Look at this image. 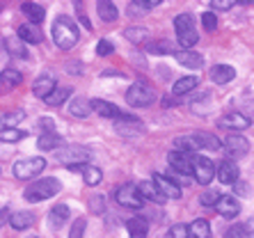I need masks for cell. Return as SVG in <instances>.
Instances as JSON below:
<instances>
[{
  "label": "cell",
  "instance_id": "40",
  "mask_svg": "<svg viewBox=\"0 0 254 238\" xmlns=\"http://www.w3.org/2000/svg\"><path fill=\"white\" fill-rule=\"evenodd\" d=\"M25 119V110H14V113L2 115V121H5V128H14L18 121Z\"/></svg>",
  "mask_w": 254,
  "mask_h": 238
},
{
  "label": "cell",
  "instance_id": "1",
  "mask_svg": "<svg viewBox=\"0 0 254 238\" xmlns=\"http://www.w3.org/2000/svg\"><path fill=\"white\" fill-rule=\"evenodd\" d=\"M51 35H53L55 46L62 48V51H69V48H73L78 44V39H80V30H78V25L73 23L69 16H60L53 23Z\"/></svg>",
  "mask_w": 254,
  "mask_h": 238
},
{
  "label": "cell",
  "instance_id": "42",
  "mask_svg": "<svg viewBox=\"0 0 254 238\" xmlns=\"http://www.w3.org/2000/svg\"><path fill=\"white\" fill-rule=\"evenodd\" d=\"M201 25H204V30H208V32H215V30H218V16L213 12H204L201 14Z\"/></svg>",
  "mask_w": 254,
  "mask_h": 238
},
{
  "label": "cell",
  "instance_id": "9",
  "mask_svg": "<svg viewBox=\"0 0 254 238\" xmlns=\"http://www.w3.org/2000/svg\"><path fill=\"white\" fill-rule=\"evenodd\" d=\"M115 131L124 137H135V135H142V133H144V124H142L137 117L126 113L119 119H115Z\"/></svg>",
  "mask_w": 254,
  "mask_h": 238
},
{
  "label": "cell",
  "instance_id": "27",
  "mask_svg": "<svg viewBox=\"0 0 254 238\" xmlns=\"http://www.w3.org/2000/svg\"><path fill=\"white\" fill-rule=\"evenodd\" d=\"M69 206L66 204H58V206L51 208V213H48V220H51V227L53 229H60V227L64 225L66 220H69Z\"/></svg>",
  "mask_w": 254,
  "mask_h": 238
},
{
  "label": "cell",
  "instance_id": "34",
  "mask_svg": "<svg viewBox=\"0 0 254 238\" xmlns=\"http://www.w3.org/2000/svg\"><path fill=\"white\" fill-rule=\"evenodd\" d=\"M211 236V225L208 220H195L192 225L188 227V238H208Z\"/></svg>",
  "mask_w": 254,
  "mask_h": 238
},
{
  "label": "cell",
  "instance_id": "36",
  "mask_svg": "<svg viewBox=\"0 0 254 238\" xmlns=\"http://www.w3.org/2000/svg\"><path fill=\"white\" fill-rule=\"evenodd\" d=\"M137 190H140L144 202H147V199H151V202H163V197H160V192L156 190V185L151 183V181H140V183H137Z\"/></svg>",
  "mask_w": 254,
  "mask_h": 238
},
{
  "label": "cell",
  "instance_id": "14",
  "mask_svg": "<svg viewBox=\"0 0 254 238\" xmlns=\"http://www.w3.org/2000/svg\"><path fill=\"white\" fill-rule=\"evenodd\" d=\"M55 87H58V83H55L53 73H44V76H39L35 83H32V92H35L37 99H46Z\"/></svg>",
  "mask_w": 254,
  "mask_h": 238
},
{
  "label": "cell",
  "instance_id": "3",
  "mask_svg": "<svg viewBox=\"0 0 254 238\" xmlns=\"http://www.w3.org/2000/svg\"><path fill=\"white\" fill-rule=\"evenodd\" d=\"M174 28H177V37L181 44V51H192L197 42H199V32L195 28V21L190 14H179L174 18Z\"/></svg>",
  "mask_w": 254,
  "mask_h": 238
},
{
  "label": "cell",
  "instance_id": "19",
  "mask_svg": "<svg viewBox=\"0 0 254 238\" xmlns=\"http://www.w3.org/2000/svg\"><path fill=\"white\" fill-rule=\"evenodd\" d=\"M126 229H128V236L130 238H147L149 234V220L144 215H135L126 220Z\"/></svg>",
  "mask_w": 254,
  "mask_h": 238
},
{
  "label": "cell",
  "instance_id": "12",
  "mask_svg": "<svg viewBox=\"0 0 254 238\" xmlns=\"http://www.w3.org/2000/svg\"><path fill=\"white\" fill-rule=\"evenodd\" d=\"M220 144L227 149V154H229L231 158H241V156H245L250 151V142L243 135H227ZM231 158H229V161H231Z\"/></svg>",
  "mask_w": 254,
  "mask_h": 238
},
{
  "label": "cell",
  "instance_id": "51",
  "mask_svg": "<svg viewBox=\"0 0 254 238\" xmlns=\"http://www.w3.org/2000/svg\"><path fill=\"white\" fill-rule=\"evenodd\" d=\"M76 12L80 14V21H83V25H85V28H87V30H92V23H89V21H87V16H85V14H83V7H80V2H76Z\"/></svg>",
  "mask_w": 254,
  "mask_h": 238
},
{
  "label": "cell",
  "instance_id": "46",
  "mask_svg": "<svg viewBox=\"0 0 254 238\" xmlns=\"http://www.w3.org/2000/svg\"><path fill=\"white\" fill-rule=\"evenodd\" d=\"M85 227H87V222L80 218V220H76L73 222V227H71V234H69V238H83V234H85Z\"/></svg>",
  "mask_w": 254,
  "mask_h": 238
},
{
  "label": "cell",
  "instance_id": "2",
  "mask_svg": "<svg viewBox=\"0 0 254 238\" xmlns=\"http://www.w3.org/2000/svg\"><path fill=\"white\" fill-rule=\"evenodd\" d=\"M62 190V183H60L55 177H46V178H39L35 183H30L25 188L23 197L28 202H44V199H51L55 197L58 192Z\"/></svg>",
  "mask_w": 254,
  "mask_h": 238
},
{
  "label": "cell",
  "instance_id": "43",
  "mask_svg": "<svg viewBox=\"0 0 254 238\" xmlns=\"http://www.w3.org/2000/svg\"><path fill=\"white\" fill-rule=\"evenodd\" d=\"M96 53L101 55V58H108V55H113L115 53V46L110 39H101L99 44H96Z\"/></svg>",
  "mask_w": 254,
  "mask_h": 238
},
{
  "label": "cell",
  "instance_id": "21",
  "mask_svg": "<svg viewBox=\"0 0 254 238\" xmlns=\"http://www.w3.org/2000/svg\"><path fill=\"white\" fill-rule=\"evenodd\" d=\"M234 78H236V69L229 64H215L211 69V80L215 85H227V83H231Z\"/></svg>",
  "mask_w": 254,
  "mask_h": 238
},
{
  "label": "cell",
  "instance_id": "4",
  "mask_svg": "<svg viewBox=\"0 0 254 238\" xmlns=\"http://www.w3.org/2000/svg\"><path fill=\"white\" fill-rule=\"evenodd\" d=\"M46 167V161L39 158V156H32V158H23V161H16L14 165V177L18 181H30V178L39 177Z\"/></svg>",
  "mask_w": 254,
  "mask_h": 238
},
{
  "label": "cell",
  "instance_id": "54",
  "mask_svg": "<svg viewBox=\"0 0 254 238\" xmlns=\"http://www.w3.org/2000/svg\"><path fill=\"white\" fill-rule=\"evenodd\" d=\"M30 238H39V236H30Z\"/></svg>",
  "mask_w": 254,
  "mask_h": 238
},
{
  "label": "cell",
  "instance_id": "11",
  "mask_svg": "<svg viewBox=\"0 0 254 238\" xmlns=\"http://www.w3.org/2000/svg\"><path fill=\"white\" fill-rule=\"evenodd\" d=\"M151 183L156 185V190L160 192L163 199H179L181 197V188H179L177 181H172V178L163 177V174H154V181Z\"/></svg>",
  "mask_w": 254,
  "mask_h": 238
},
{
  "label": "cell",
  "instance_id": "41",
  "mask_svg": "<svg viewBox=\"0 0 254 238\" xmlns=\"http://www.w3.org/2000/svg\"><path fill=\"white\" fill-rule=\"evenodd\" d=\"M156 5H158V0H151V2H130V5H128V14H130V16H135V14H142V12L154 9Z\"/></svg>",
  "mask_w": 254,
  "mask_h": 238
},
{
  "label": "cell",
  "instance_id": "39",
  "mask_svg": "<svg viewBox=\"0 0 254 238\" xmlns=\"http://www.w3.org/2000/svg\"><path fill=\"white\" fill-rule=\"evenodd\" d=\"M23 137H28V133L23 128H5V131H0V142H18Z\"/></svg>",
  "mask_w": 254,
  "mask_h": 238
},
{
  "label": "cell",
  "instance_id": "30",
  "mask_svg": "<svg viewBox=\"0 0 254 238\" xmlns=\"http://www.w3.org/2000/svg\"><path fill=\"white\" fill-rule=\"evenodd\" d=\"M174 147H177V151H184V154H195V151H199V144H197L195 135H179L177 140H174Z\"/></svg>",
  "mask_w": 254,
  "mask_h": 238
},
{
  "label": "cell",
  "instance_id": "23",
  "mask_svg": "<svg viewBox=\"0 0 254 238\" xmlns=\"http://www.w3.org/2000/svg\"><path fill=\"white\" fill-rule=\"evenodd\" d=\"M21 83H23V76H21V71H16V69H5V71H0V94L18 87Z\"/></svg>",
  "mask_w": 254,
  "mask_h": 238
},
{
  "label": "cell",
  "instance_id": "31",
  "mask_svg": "<svg viewBox=\"0 0 254 238\" xmlns=\"http://www.w3.org/2000/svg\"><path fill=\"white\" fill-rule=\"evenodd\" d=\"M197 140V144H199V149H211V151H218V149H222V144H220V140L213 133H192Z\"/></svg>",
  "mask_w": 254,
  "mask_h": 238
},
{
  "label": "cell",
  "instance_id": "22",
  "mask_svg": "<svg viewBox=\"0 0 254 238\" xmlns=\"http://www.w3.org/2000/svg\"><path fill=\"white\" fill-rule=\"evenodd\" d=\"M18 39L23 44H39L44 39V32L39 30V25L23 23V25H18Z\"/></svg>",
  "mask_w": 254,
  "mask_h": 238
},
{
  "label": "cell",
  "instance_id": "24",
  "mask_svg": "<svg viewBox=\"0 0 254 238\" xmlns=\"http://www.w3.org/2000/svg\"><path fill=\"white\" fill-rule=\"evenodd\" d=\"M21 12L25 14L28 23H32V25H39L44 18H46L44 5H37V2H23V5H21Z\"/></svg>",
  "mask_w": 254,
  "mask_h": 238
},
{
  "label": "cell",
  "instance_id": "53",
  "mask_svg": "<svg viewBox=\"0 0 254 238\" xmlns=\"http://www.w3.org/2000/svg\"><path fill=\"white\" fill-rule=\"evenodd\" d=\"M0 131H5V121H2V115H0Z\"/></svg>",
  "mask_w": 254,
  "mask_h": 238
},
{
  "label": "cell",
  "instance_id": "10",
  "mask_svg": "<svg viewBox=\"0 0 254 238\" xmlns=\"http://www.w3.org/2000/svg\"><path fill=\"white\" fill-rule=\"evenodd\" d=\"M167 163L174 172H179L181 177H190L192 174V156L190 154H184V151H170L167 154Z\"/></svg>",
  "mask_w": 254,
  "mask_h": 238
},
{
  "label": "cell",
  "instance_id": "49",
  "mask_svg": "<svg viewBox=\"0 0 254 238\" xmlns=\"http://www.w3.org/2000/svg\"><path fill=\"white\" fill-rule=\"evenodd\" d=\"M234 5H236L234 0H213V2H211L213 9H225V12H227V9H231Z\"/></svg>",
  "mask_w": 254,
  "mask_h": 238
},
{
  "label": "cell",
  "instance_id": "26",
  "mask_svg": "<svg viewBox=\"0 0 254 238\" xmlns=\"http://www.w3.org/2000/svg\"><path fill=\"white\" fill-rule=\"evenodd\" d=\"M96 12H99V18H103L106 23H113V21H117V16H119L117 5L110 2V0H99V2H96Z\"/></svg>",
  "mask_w": 254,
  "mask_h": 238
},
{
  "label": "cell",
  "instance_id": "13",
  "mask_svg": "<svg viewBox=\"0 0 254 238\" xmlns=\"http://www.w3.org/2000/svg\"><path fill=\"white\" fill-rule=\"evenodd\" d=\"M215 211H218L225 220H234L238 213H241V204L234 199V197H227V195H220V199L215 202Z\"/></svg>",
  "mask_w": 254,
  "mask_h": 238
},
{
  "label": "cell",
  "instance_id": "45",
  "mask_svg": "<svg viewBox=\"0 0 254 238\" xmlns=\"http://www.w3.org/2000/svg\"><path fill=\"white\" fill-rule=\"evenodd\" d=\"M106 199H103V195H94V197H89V211L92 213H103V208H106Z\"/></svg>",
  "mask_w": 254,
  "mask_h": 238
},
{
  "label": "cell",
  "instance_id": "48",
  "mask_svg": "<svg viewBox=\"0 0 254 238\" xmlns=\"http://www.w3.org/2000/svg\"><path fill=\"white\" fill-rule=\"evenodd\" d=\"M225 238H248V229L243 225H236V227H231L229 232H227Z\"/></svg>",
  "mask_w": 254,
  "mask_h": 238
},
{
  "label": "cell",
  "instance_id": "16",
  "mask_svg": "<svg viewBox=\"0 0 254 238\" xmlns=\"http://www.w3.org/2000/svg\"><path fill=\"white\" fill-rule=\"evenodd\" d=\"M174 60H177L181 66H186V69H201V64H204V58H201L197 51H174Z\"/></svg>",
  "mask_w": 254,
  "mask_h": 238
},
{
  "label": "cell",
  "instance_id": "33",
  "mask_svg": "<svg viewBox=\"0 0 254 238\" xmlns=\"http://www.w3.org/2000/svg\"><path fill=\"white\" fill-rule=\"evenodd\" d=\"M69 110H71V115H73V117H80V119L89 117V113H92L89 101H87V99H83V96H76V99L69 103Z\"/></svg>",
  "mask_w": 254,
  "mask_h": 238
},
{
  "label": "cell",
  "instance_id": "47",
  "mask_svg": "<svg viewBox=\"0 0 254 238\" xmlns=\"http://www.w3.org/2000/svg\"><path fill=\"white\" fill-rule=\"evenodd\" d=\"M167 238H188V227L186 225H174L167 232Z\"/></svg>",
  "mask_w": 254,
  "mask_h": 238
},
{
  "label": "cell",
  "instance_id": "32",
  "mask_svg": "<svg viewBox=\"0 0 254 238\" xmlns=\"http://www.w3.org/2000/svg\"><path fill=\"white\" fill-rule=\"evenodd\" d=\"M5 48L9 51V55H14V58H28V46H25L18 37H7L5 39Z\"/></svg>",
  "mask_w": 254,
  "mask_h": 238
},
{
  "label": "cell",
  "instance_id": "28",
  "mask_svg": "<svg viewBox=\"0 0 254 238\" xmlns=\"http://www.w3.org/2000/svg\"><path fill=\"white\" fill-rule=\"evenodd\" d=\"M37 144H39L42 151H58V147H64V140H62L60 133H42Z\"/></svg>",
  "mask_w": 254,
  "mask_h": 238
},
{
  "label": "cell",
  "instance_id": "6",
  "mask_svg": "<svg viewBox=\"0 0 254 238\" xmlns=\"http://www.w3.org/2000/svg\"><path fill=\"white\" fill-rule=\"evenodd\" d=\"M154 99H156L154 89L147 83H133L128 87V92H126V101H128L130 108H147L154 103Z\"/></svg>",
  "mask_w": 254,
  "mask_h": 238
},
{
  "label": "cell",
  "instance_id": "25",
  "mask_svg": "<svg viewBox=\"0 0 254 238\" xmlns=\"http://www.w3.org/2000/svg\"><path fill=\"white\" fill-rule=\"evenodd\" d=\"M197 85H199V76H184V78H179L177 83H174L172 94H174V96H184V94H188V92H192Z\"/></svg>",
  "mask_w": 254,
  "mask_h": 238
},
{
  "label": "cell",
  "instance_id": "50",
  "mask_svg": "<svg viewBox=\"0 0 254 238\" xmlns=\"http://www.w3.org/2000/svg\"><path fill=\"white\" fill-rule=\"evenodd\" d=\"M234 190H236V195H250V183L248 181H241V178H238L236 183H234Z\"/></svg>",
  "mask_w": 254,
  "mask_h": 238
},
{
  "label": "cell",
  "instance_id": "35",
  "mask_svg": "<svg viewBox=\"0 0 254 238\" xmlns=\"http://www.w3.org/2000/svg\"><path fill=\"white\" fill-rule=\"evenodd\" d=\"M71 92H73L71 87H55L53 92H51V94L44 99V101H46L48 106H53V108H55V106H62V103H64L66 99L71 96Z\"/></svg>",
  "mask_w": 254,
  "mask_h": 238
},
{
  "label": "cell",
  "instance_id": "8",
  "mask_svg": "<svg viewBox=\"0 0 254 238\" xmlns=\"http://www.w3.org/2000/svg\"><path fill=\"white\" fill-rule=\"evenodd\" d=\"M192 177L197 178V183L208 185L215 177V163L208 161L206 156H197L192 158Z\"/></svg>",
  "mask_w": 254,
  "mask_h": 238
},
{
  "label": "cell",
  "instance_id": "38",
  "mask_svg": "<svg viewBox=\"0 0 254 238\" xmlns=\"http://www.w3.org/2000/svg\"><path fill=\"white\" fill-rule=\"evenodd\" d=\"M124 37L128 39L130 44H142L149 37V30L147 28H126L124 30Z\"/></svg>",
  "mask_w": 254,
  "mask_h": 238
},
{
  "label": "cell",
  "instance_id": "17",
  "mask_svg": "<svg viewBox=\"0 0 254 238\" xmlns=\"http://www.w3.org/2000/svg\"><path fill=\"white\" fill-rule=\"evenodd\" d=\"M89 108H92L94 113H99L101 117H108V119H119L122 115H126L124 110H119L115 103H108V101H103V99H94V101H89Z\"/></svg>",
  "mask_w": 254,
  "mask_h": 238
},
{
  "label": "cell",
  "instance_id": "18",
  "mask_svg": "<svg viewBox=\"0 0 254 238\" xmlns=\"http://www.w3.org/2000/svg\"><path fill=\"white\" fill-rule=\"evenodd\" d=\"M250 124H252L250 117H245V115H241V113H229L218 119L220 128H236V131H241V128H250Z\"/></svg>",
  "mask_w": 254,
  "mask_h": 238
},
{
  "label": "cell",
  "instance_id": "37",
  "mask_svg": "<svg viewBox=\"0 0 254 238\" xmlns=\"http://www.w3.org/2000/svg\"><path fill=\"white\" fill-rule=\"evenodd\" d=\"M147 51L151 55H172V53H174V46H172L170 42H165V39H158V42L149 44Z\"/></svg>",
  "mask_w": 254,
  "mask_h": 238
},
{
  "label": "cell",
  "instance_id": "15",
  "mask_svg": "<svg viewBox=\"0 0 254 238\" xmlns=\"http://www.w3.org/2000/svg\"><path fill=\"white\" fill-rule=\"evenodd\" d=\"M215 174H218V178H220V183H236L238 181V165L234 161H222L218 167H215Z\"/></svg>",
  "mask_w": 254,
  "mask_h": 238
},
{
  "label": "cell",
  "instance_id": "44",
  "mask_svg": "<svg viewBox=\"0 0 254 238\" xmlns=\"http://www.w3.org/2000/svg\"><path fill=\"white\" fill-rule=\"evenodd\" d=\"M220 199V192L218 190H206L204 195L199 197V202H201V206H215V202Z\"/></svg>",
  "mask_w": 254,
  "mask_h": 238
},
{
  "label": "cell",
  "instance_id": "7",
  "mask_svg": "<svg viewBox=\"0 0 254 238\" xmlns=\"http://www.w3.org/2000/svg\"><path fill=\"white\" fill-rule=\"evenodd\" d=\"M115 199H117L119 206L133 208V211L144 206V199H142L135 183H122L119 188H115Z\"/></svg>",
  "mask_w": 254,
  "mask_h": 238
},
{
  "label": "cell",
  "instance_id": "20",
  "mask_svg": "<svg viewBox=\"0 0 254 238\" xmlns=\"http://www.w3.org/2000/svg\"><path fill=\"white\" fill-rule=\"evenodd\" d=\"M69 170L71 172L83 174V178H85V183L87 185H99L101 178H103V172H101L99 167H94V165H71Z\"/></svg>",
  "mask_w": 254,
  "mask_h": 238
},
{
  "label": "cell",
  "instance_id": "52",
  "mask_svg": "<svg viewBox=\"0 0 254 238\" xmlns=\"http://www.w3.org/2000/svg\"><path fill=\"white\" fill-rule=\"evenodd\" d=\"M9 215H12V213H9L7 208H0V227H2L7 220H9Z\"/></svg>",
  "mask_w": 254,
  "mask_h": 238
},
{
  "label": "cell",
  "instance_id": "5",
  "mask_svg": "<svg viewBox=\"0 0 254 238\" xmlns=\"http://www.w3.org/2000/svg\"><path fill=\"white\" fill-rule=\"evenodd\" d=\"M92 151L87 147H62L55 151V158H58L62 165L71 167V165H85L87 161H92Z\"/></svg>",
  "mask_w": 254,
  "mask_h": 238
},
{
  "label": "cell",
  "instance_id": "29",
  "mask_svg": "<svg viewBox=\"0 0 254 238\" xmlns=\"http://www.w3.org/2000/svg\"><path fill=\"white\" fill-rule=\"evenodd\" d=\"M32 222H35V215H32V213H25V211H18V213L9 215V225H12L16 232L32 227Z\"/></svg>",
  "mask_w": 254,
  "mask_h": 238
}]
</instances>
